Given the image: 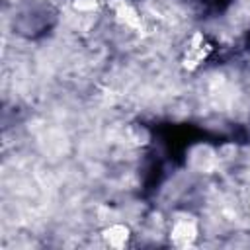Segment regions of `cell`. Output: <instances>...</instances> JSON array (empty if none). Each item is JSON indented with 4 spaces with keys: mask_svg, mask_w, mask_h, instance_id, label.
<instances>
[{
    "mask_svg": "<svg viewBox=\"0 0 250 250\" xmlns=\"http://www.w3.org/2000/svg\"><path fill=\"white\" fill-rule=\"evenodd\" d=\"M111 8H113V14H115V18H117L119 23L127 25V27H133V29L141 27V16H139V12L129 2H125V0H113L111 2Z\"/></svg>",
    "mask_w": 250,
    "mask_h": 250,
    "instance_id": "obj_2",
    "label": "cell"
},
{
    "mask_svg": "<svg viewBox=\"0 0 250 250\" xmlns=\"http://www.w3.org/2000/svg\"><path fill=\"white\" fill-rule=\"evenodd\" d=\"M104 238H105V242H107L109 246H113V248H123V246L127 244V238H129V229H127L125 225H119V223L109 225V227L104 230Z\"/></svg>",
    "mask_w": 250,
    "mask_h": 250,
    "instance_id": "obj_3",
    "label": "cell"
},
{
    "mask_svg": "<svg viewBox=\"0 0 250 250\" xmlns=\"http://www.w3.org/2000/svg\"><path fill=\"white\" fill-rule=\"evenodd\" d=\"M172 242L176 246H189L197 236V225L191 217H178L170 230Z\"/></svg>",
    "mask_w": 250,
    "mask_h": 250,
    "instance_id": "obj_1",
    "label": "cell"
}]
</instances>
